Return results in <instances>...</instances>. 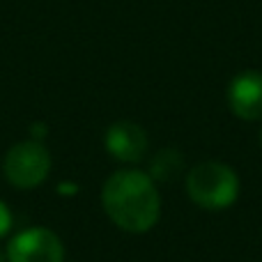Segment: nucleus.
I'll list each match as a JSON object with an SVG mask.
<instances>
[{"mask_svg":"<svg viewBox=\"0 0 262 262\" xmlns=\"http://www.w3.org/2000/svg\"><path fill=\"white\" fill-rule=\"evenodd\" d=\"M101 205L115 226L136 235L152 230L161 214V200L154 180L147 172L131 168L113 172L106 180Z\"/></svg>","mask_w":262,"mask_h":262,"instance_id":"1","label":"nucleus"},{"mask_svg":"<svg viewBox=\"0 0 262 262\" xmlns=\"http://www.w3.org/2000/svg\"><path fill=\"white\" fill-rule=\"evenodd\" d=\"M9 228H12V212H9V207L0 200V237L7 235Z\"/></svg>","mask_w":262,"mask_h":262,"instance_id":"8","label":"nucleus"},{"mask_svg":"<svg viewBox=\"0 0 262 262\" xmlns=\"http://www.w3.org/2000/svg\"><path fill=\"white\" fill-rule=\"evenodd\" d=\"M9 262H62V242L49 228H28L7 246Z\"/></svg>","mask_w":262,"mask_h":262,"instance_id":"4","label":"nucleus"},{"mask_svg":"<svg viewBox=\"0 0 262 262\" xmlns=\"http://www.w3.org/2000/svg\"><path fill=\"white\" fill-rule=\"evenodd\" d=\"M184 170V157H182L177 149H161V152L154 154V159L149 161V177L159 182H168L172 177H177Z\"/></svg>","mask_w":262,"mask_h":262,"instance_id":"7","label":"nucleus"},{"mask_svg":"<svg viewBox=\"0 0 262 262\" xmlns=\"http://www.w3.org/2000/svg\"><path fill=\"white\" fill-rule=\"evenodd\" d=\"M260 140H262V134H260Z\"/></svg>","mask_w":262,"mask_h":262,"instance_id":"10","label":"nucleus"},{"mask_svg":"<svg viewBox=\"0 0 262 262\" xmlns=\"http://www.w3.org/2000/svg\"><path fill=\"white\" fill-rule=\"evenodd\" d=\"M186 193L198 207L219 212L237 200L239 177L226 163L203 161L186 172Z\"/></svg>","mask_w":262,"mask_h":262,"instance_id":"2","label":"nucleus"},{"mask_svg":"<svg viewBox=\"0 0 262 262\" xmlns=\"http://www.w3.org/2000/svg\"><path fill=\"white\" fill-rule=\"evenodd\" d=\"M228 106L239 120H262V72H239L228 85Z\"/></svg>","mask_w":262,"mask_h":262,"instance_id":"5","label":"nucleus"},{"mask_svg":"<svg viewBox=\"0 0 262 262\" xmlns=\"http://www.w3.org/2000/svg\"><path fill=\"white\" fill-rule=\"evenodd\" d=\"M0 262H5V255L3 253H0Z\"/></svg>","mask_w":262,"mask_h":262,"instance_id":"9","label":"nucleus"},{"mask_svg":"<svg viewBox=\"0 0 262 262\" xmlns=\"http://www.w3.org/2000/svg\"><path fill=\"white\" fill-rule=\"evenodd\" d=\"M106 149L111 157L124 163H136L147 152V134L140 124L120 120L106 131Z\"/></svg>","mask_w":262,"mask_h":262,"instance_id":"6","label":"nucleus"},{"mask_svg":"<svg viewBox=\"0 0 262 262\" xmlns=\"http://www.w3.org/2000/svg\"><path fill=\"white\" fill-rule=\"evenodd\" d=\"M5 177L9 184L18 189H35L46 180L51 170V154L37 140H26L18 143L5 154L3 163Z\"/></svg>","mask_w":262,"mask_h":262,"instance_id":"3","label":"nucleus"}]
</instances>
